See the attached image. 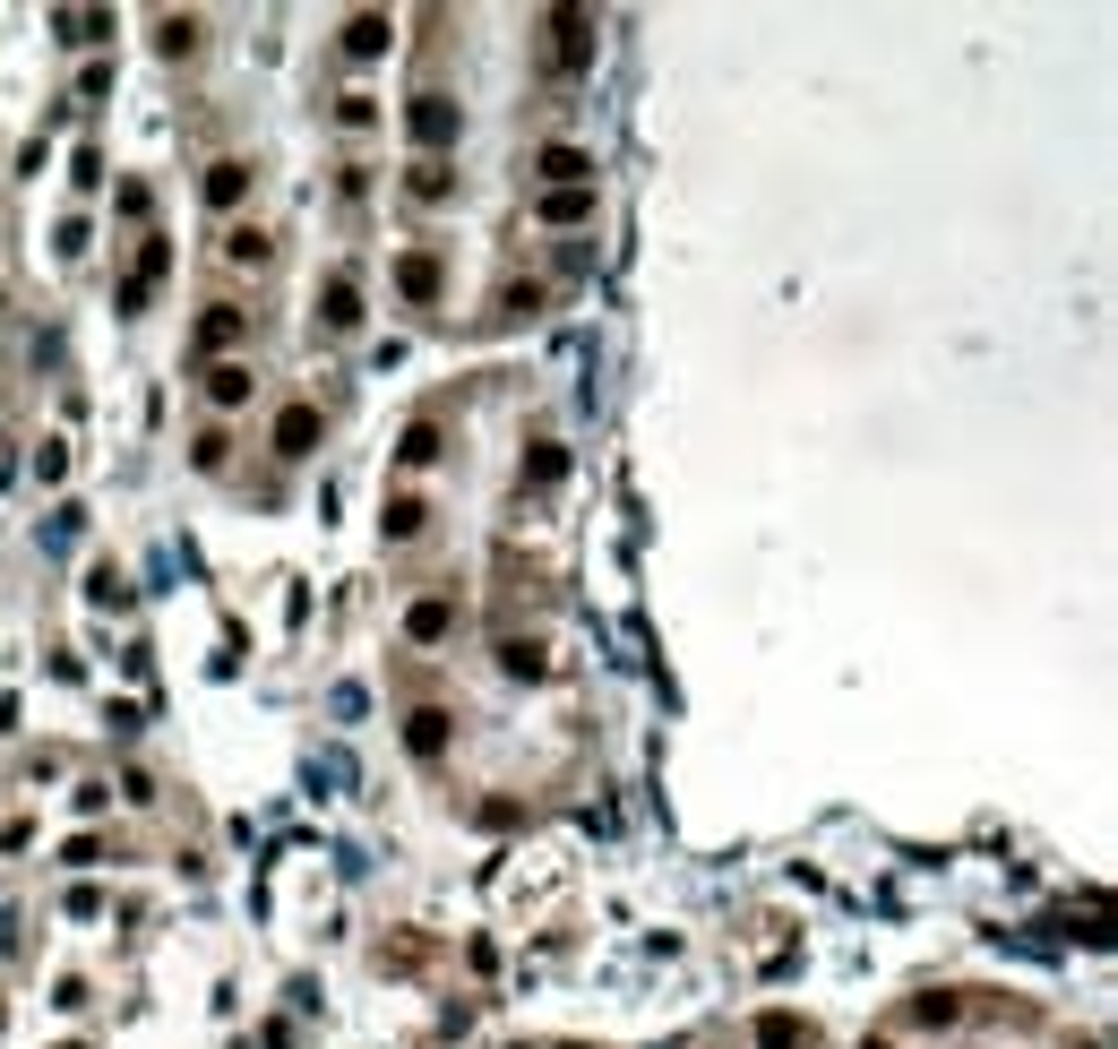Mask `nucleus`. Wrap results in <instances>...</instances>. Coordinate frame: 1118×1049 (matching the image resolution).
Segmentation results:
<instances>
[{
	"label": "nucleus",
	"mask_w": 1118,
	"mask_h": 1049,
	"mask_svg": "<svg viewBox=\"0 0 1118 1049\" xmlns=\"http://www.w3.org/2000/svg\"><path fill=\"white\" fill-rule=\"evenodd\" d=\"M413 138H422V147H448V138H456L448 95H422V104H413Z\"/></svg>",
	"instance_id": "nucleus-1"
},
{
	"label": "nucleus",
	"mask_w": 1118,
	"mask_h": 1049,
	"mask_svg": "<svg viewBox=\"0 0 1118 1049\" xmlns=\"http://www.w3.org/2000/svg\"><path fill=\"white\" fill-rule=\"evenodd\" d=\"M310 439H319V413H310V405H293V413L276 422V448H284V456H310Z\"/></svg>",
	"instance_id": "nucleus-2"
},
{
	"label": "nucleus",
	"mask_w": 1118,
	"mask_h": 1049,
	"mask_svg": "<svg viewBox=\"0 0 1118 1049\" xmlns=\"http://www.w3.org/2000/svg\"><path fill=\"white\" fill-rule=\"evenodd\" d=\"M448 749V714H413V757H439Z\"/></svg>",
	"instance_id": "nucleus-3"
},
{
	"label": "nucleus",
	"mask_w": 1118,
	"mask_h": 1049,
	"mask_svg": "<svg viewBox=\"0 0 1118 1049\" xmlns=\"http://www.w3.org/2000/svg\"><path fill=\"white\" fill-rule=\"evenodd\" d=\"M542 172H551V181H585V155L577 147H551V155H542Z\"/></svg>",
	"instance_id": "nucleus-4"
},
{
	"label": "nucleus",
	"mask_w": 1118,
	"mask_h": 1049,
	"mask_svg": "<svg viewBox=\"0 0 1118 1049\" xmlns=\"http://www.w3.org/2000/svg\"><path fill=\"white\" fill-rule=\"evenodd\" d=\"M207 198H215V207H233V198H241V164H215V181H207Z\"/></svg>",
	"instance_id": "nucleus-5"
},
{
	"label": "nucleus",
	"mask_w": 1118,
	"mask_h": 1049,
	"mask_svg": "<svg viewBox=\"0 0 1118 1049\" xmlns=\"http://www.w3.org/2000/svg\"><path fill=\"white\" fill-rule=\"evenodd\" d=\"M757 1041H766V1049H792L800 1024H792V1015H766V1024H757Z\"/></svg>",
	"instance_id": "nucleus-6"
},
{
	"label": "nucleus",
	"mask_w": 1118,
	"mask_h": 1049,
	"mask_svg": "<svg viewBox=\"0 0 1118 1049\" xmlns=\"http://www.w3.org/2000/svg\"><path fill=\"white\" fill-rule=\"evenodd\" d=\"M353 52H387V18H353Z\"/></svg>",
	"instance_id": "nucleus-7"
},
{
	"label": "nucleus",
	"mask_w": 1118,
	"mask_h": 1049,
	"mask_svg": "<svg viewBox=\"0 0 1118 1049\" xmlns=\"http://www.w3.org/2000/svg\"><path fill=\"white\" fill-rule=\"evenodd\" d=\"M362 319V310H353V284H336V293H327V327H353Z\"/></svg>",
	"instance_id": "nucleus-8"
}]
</instances>
